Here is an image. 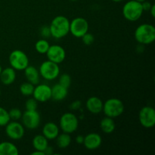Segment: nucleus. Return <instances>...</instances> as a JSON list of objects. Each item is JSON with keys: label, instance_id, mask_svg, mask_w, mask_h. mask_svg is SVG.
<instances>
[{"label": "nucleus", "instance_id": "nucleus-1", "mask_svg": "<svg viewBox=\"0 0 155 155\" xmlns=\"http://www.w3.org/2000/svg\"><path fill=\"white\" fill-rule=\"evenodd\" d=\"M51 36L56 39L65 37L70 33V21L67 17L58 15L54 17L49 25Z\"/></svg>", "mask_w": 155, "mask_h": 155}, {"label": "nucleus", "instance_id": "nucleus-2", "mask_svg": "<svg viewBox=\"0 0 155 155\" xmlns=\"http://www.w3.org/2000/svg\"><path fill=\"white\" fill-rule=\"evenodd\" d=\"M135 39L141 45H150L155 40V27L150 24H140L134 33Z\"/></svg>", "mask_w": 155, "mask_h": 155}, {"label": "nucleus", "instance_id": "nucleus-3", "mask_svg": "<svg viewBox=\"0 0 155 155\" xmlns=\"http://www.w3.org/2000/svg\"><path fill=\"white\" fill-rule=\"evenodd\" d=\"M142 3L136 0H130L123 6L122 14L126 20L131 22L137 21L143 15Z\"/></svg>", "mask_w": 155, "mask_h": 155}, {"label": "nucleus", "instance_id": "nucleus-4", "mask_svg": "<svg viewBox=\"0 0 155 155\" xmlns=\"http://www.w3.org/2000/svg\"><path fill=\"white\" fill-rule=\"evenodd\" d=\"M125 110L124 104L120 99L111 98L103 104L102 111L106 117L116 118L123 114Z\"/></svg>", "mask_w": 155, "mask_h": 155}, {"label": "nucleus", "instance_id": "nucleus-5", "mask_svg": "<svg viewBox=\"0 0 155 155\" xmlns=\"http://www.w3.org/2000/svg\"><path fill=\"white\" fill-rule=\"evenodd\" d=\"M79 127V120L74 113L67 112L61 115L59 120V128L63 133L72 134Z\"/></svg>", "mask_w": 155, "mask_h": 155}, {"label": "nucleus", "instance_id": "nucleus-6", "mask_svg": "<svg viewBox=\"0 0 155 155\" xmlns=\"http://www.w3.org/2000/svg\"><path fill=\"white\" fill-rule=\"evenodd\" d=\"M39 74L45 80L51 81L60 75V68L58 64L49 60L45 61L39 66Z\"/></svg>", "mask_w": 155, "mask_h": 155}, {"label": "nucleus", "instance_id": "nucleus-7", "mask_svg": "<svg viewBox=\"0 0 155 155\" xmlns=\"http://www.w3.org/2000/svg\"><path fill=\"white\" fill-rule=\"evenodd\" d=\"M8 61L11 67L15 71H24L30 62L27 54L20 49L12 51L9 54Z\"/></svg>", "mask_w": 155, "mask_h": 155}, {"label": "nucleus", "instance_id": "nucleus-8", "mask_svg": "<svg viewBox=\"0 0 155 155\" xmlns=\"http://www.w3.org/2000/svg\"><path fill=\"white\" fill-rule=\"evenodd\" d=\"M89 22L81 17H77L70 21V33L76 38H81L89 32Z\"/></svg>", "mask_w": 155, "mask_h": 155}, {"label": "nucleus", "instance_id": "nucleus-9", "mask_svg": "<svg viewBox=\"0 0 155 155\" xmlns=\"http://www.w3.org/2000/svg\"><path fill=\"white\" fill-rule=\"evenodd\" d=\"M22 124L28 130H36L39 127L41 122L40 114L37 110H27L23 113L21 117Z\"/></svg>", "mask_w": 155, "mask_h": 155}, {"label": "nucleus", "instance_id": "nucleus-10", "mask_svg": "<svg viewBox=\"0 0 155 155\" xmlns=\"http://www.w3.org/2000/svg\"><path fill=\"white\" fill-rule=\"evenodd\" d=\"M5 134L12 140H20L25 134V127L17 120L9 121L5 126Z\"/></svg>", "mask_w": 155, "mask_h": 155}, {"label": "nucleus", "instance_id": "nucleus-11", "mask_svg": "<svg viewBox=\"0 0 155 155\" xmlns=\"http://www.w3.org/2000/svg\"><path fill=\"white\" fill-rule=\"evenodd\" d=\"M140 124L146 129L153 128L155 125V110L151 106L142 107L139 114Z\"/></svg>", "mask_w": 155, "mask_h": 155}, {"label": "nucleus", "instance_id": "nucleus-12", "mask_svg": "<svg viewBox=\"0 0 155 155\" xmlns=\"http://www.w3.org/2000/svg\"><path fill=\"white\" fill-rule=\"evenodd\" d=\"M33 96L38 102L44 103L51 99V86L45 83H41L35 86Z\"/></svg>", "mask_w": 155, "mask_h": 155}, {"label": "nucleus", "instance_id": "nucleus-13", "mask_svg": "<svg viewBox=\"0 0 155 155\" xmlns=\"http://www.w3.org/2000/svg\"><path fill=\"white\" fill-rule=\"evenodd\" d=\"M45 54L48 58V60L54 62L58 64L62 63L66 58L65 49L59 45H50Z\"/></svg>", "mask_w": 155, "mask_h": 155}, {"label": "nucleus", "instance_id": "nucleus-14", "mask_svg": "<svg viewBox=\"0 0 155 155\" xmlns=\"http://www.w3.org/2000/svg\"><path fill=\"white\" fill-rule=\"evenodd\" d=\"M101 143H102V139L98 133H90L84 136L83 145L85 148L89 151L98 149L101 146Z\"/></svg>", "mask_w": 155, "mask_h": 155}, {"label": "nucleus", "instance_id": "nucleus-15", "mask_svg": "<svg viewBox=\"0 0 155 155\" xmlns=\"http://www.w3.org/2000/svg\"><path fill=\"white\" fill-rule=\"evenodd\" d=\"M104 102L101 98L96 96H92L87 99L86 102V107L88 111L92 114H98L102 111Z\"/></svg>", "mask_w": 155, "mask_h": 155}, {"label": "nucleus", "instance_id": "nucleus-16", "mask_svg": "<svg viewBox=\"0 0 155 155\" xmlns=\"http://www.w3.org/2000/svg\"><path fill=\"white\" fill-rule=\"evenodd\" d=\"M42 135L48 140H54L60 133V128L54 122H48L42 127Z\"/></svg>", "mask_w": 155, "mask_h": 155}, {"label": "nucleus", "instance_id": "nucleus-17", "mask_svg": "<svg viewBox=\"0 0 155 155\" xmlns=\"http://www.w3.org/2000/svg\"><path fill=\"white\" fill-rule=\"evenodd\" d=\"M16 77V71L12 67H9V68L2 70V72L0 74V81L3 85L9 86L15 83Z\"/></svg>", "mask_w": 155, "mask_h": 155}, {"label": "nucleus", "instance_id": "nucleus-18", "mask_svg": "<svg viewBox=\"0 0 155 155\" xmlns=\"http://www.w3.org/2000/svg\"><path fill=\"white\" fill-rule=\"evenodd\" d=\"M51 89V99L54 101H61L67 98L68 95V89L59 83L54 84Z\"/></svg>", "mask_w": 155, "mask_h": 155}, {"label": "nucleus", "instance_id": "nucleus-19", "mask_svg": "<svg viewBox=\"0 0 155 155\" xmlns=\"http://www.w3.org/2000/svg\"><path fill=\"white\" fill-rule=\"evenodd\" d=\"M24 71L27 82L32 83L34 86L39 84L40 81V74L39 70L36 69L35 67L28 65Z\"/></svg>", "mask_w": 155, "mask_h": 155}, {"label": "nucleus", "instance_id": "nucleus-20", "mask_svg": "<svg viewBox=\"0 0 155 155\" xmlns=\"http://www.w3.org/2000/svg\"><path fill=\"white\" fill-rule=\"evenodd\" d=\"M19 150L14 143L10 142H0V155H18Z\"/></svg>", "mask_w": 155, "mask_h": 155}, {"label": "nucleus", "instance_id": "nucleus-21", "mask_svg": "<svg viewBox=\"0 0 155 155\" xmlns=\"http://www.w3.org/2000/svg\"><path fill=\"white\" fill-rule=\"evenodd\" d=\"M48 139L43 135L39 134L33 137V140H32V145H33V147L34 148L35 150L43 151L44 152V151L48 146Z\"/></svg>", "mask_w": 155, "mask_h": 155}, {"label": "nucleus", "instance_id": "nucleus-22", "mask_svg": "<svg viewBox=\"0 0 155 155\" xmlns=\"http://www.w3.org/2000/svg\"><path fill=\"white\" fill-rule=\"evenodd\" d=\"M100 128L101 131L106 134H110L113 133L116 128V124L114 118L105 116V117L103 118L100 122Z\"/></svg>", "mask_w": 155, "mask_h": 155}, {"label": "nucleus", "instance_id": "nucleus-23", "mask_svg": "<svg viewBox=\"0 0 155 155\" xmlns=\"http://www.w3.org/2000/svg\"><path fill=\"white\" fill-rule=\"evenodd\" d=\"M56 145L61 149H65L71 143V134H68L66 133H59L58 136L55 139Z\"/></svg>", "mask_w": 155, "mask_h": 155}, {"label": "nucleus", "instance_id": "nucleus-24", "mask_svg": "<svg viewBox=\"0 0 155 155\" xmlns=\"http://www.w3.org/2000/svg\"><path fill=\"white\" fill-rule=\"evenodd\" d=\"M50 46V44L48 43V41L45 39H39L35 44V49L39 54H46L48 48Z\"/></svg>", "mask_w": 155, "mask_h": 155}, {"label": "nucleus", "instance_id": "nucleus-25", "mask_svg": "<svg viewBox=\"0 0 155 155\" xmlns=\"http://www.w3.org/2000/svg\"><path fill=\"white\" fill-rule=\"evenodd\" d=\"M34 87L35 86L33 84L29 83V82H26V83H22V84L20 86L19 90L20 92H21L24 96L29 97L33 95Z\"/></svg>", "mask_w": 155, "mask_h": 155}, {"label": "nucleus", "instance_id": "nucleus-26", "mask_svg": "<svg viewBox=\"0 0 155 155\" xmlns=\"http://www.w3.org/2000/svg\"><path fill=\"white\" fill-rule=\"evenodd\" d=\"M10 120L8 111L0 106V127H5Z\"/></svg>", "mask_w": 155, "mask_h": 155}, {"label": "nucleus", "instance_id": "nucleus-27", "mask_svg": "<svg viewBox=\"0 0 155 155\" xmlns=\"http://www.w3.org/2000/svg\"><path fill=\"white\" fill-rule=\"evenodd\" d=\"M58 83L61 86H64L67 89H69L71 85V77L68 74H63L61 76H58Z\"/></svg>", "mask_w": 155, "mask_h": 155}, {"label": "nucleus", "instance_id": "nucleus-28", "mask_svg": "<svg viewBox=\"0 0 155 155\" xmlns=\"http://www.w3.org/2000/svg\"><path fill=\"white\" fill-rule=\"evenodd\" d=\"M8 114H9V117H10L11 120L18 121L19 120L21 119V117H22L23 113L19 108L14 107V108H12L10 110H9Z\"/></svg>", "mask_w": 155, "mask_h": 155}, {"label": "nucleus", "instance_id": "nucleus-29", "mask_svg": "<svg viewBox=\"0 0 155 155\" xmlns=\"http://www.w3.org/2000/svg\"><path fill=\"white\" fill-rule=\"evenodd\" d=\"M38 101L34 98H30L26 101L25 102V108L27 110H37Z\"/></svg>", "mask_w": 155, "mask_h": 155}, {"label": "nucleus", "instance_id": "nucleus-30", "mask_svg": "<svg viewBox=\"0 0 155 155\" xmlns=\"http://www.w3.org/2000/svg\"><path fill=\"white\" fill-rule=\"evenodd\" d=\"M81 39L83 43L86 45H92V44L94 42V41H95V37H94V36L92 34V33H89V32L85 33V34L82 36Z\"/></svg>", "mask_w": 155, "mask_h": 155}, {"label": "nucleus", "instance_id": "nucleus-31", "mask_svg": "<svg viewBox=\"0 0 155 155\" xmlns=\"http://www.w3.org/2000/svg\"><path fill=\"white\" fill-rule=\"evenodd\" d=\"M40 34L43 38H48L51 36L49 26H42L40 28Z\"/></svg>", "mask_w": 155, "mask_h": 155}, {"label": "nucleus", "instance_id": "nucleus-32", "mask_svg": "<svg viewBox=\"0 0 155 155\" xmlns=\"http://www.w3.org/2000/svg\"><path fill=\"white\" fill-rule=\"evenodd\" d=\"M82 102L80 100H76V101H73L71 104H70V109L71 110H78L81 108Z\"/></svg>", "mask_w": 155, "mask_h": 155}, {"label": "nucleus", "instance_id": "nucleus-33", "mask_svg": "<svg viewBox=\"0 0 155 155\" xmlns=\"http://www.w3.org/2000/svg\"><path fill=\"white\" fill-rule=\"evenodd\" d=\"M153 4H151L150 2H148V1H144L143 2H142V8H143V11L144 12H149L150 8H151V6H152Z\"/></svg>", "mask_w": 155, "mask_h": 155}, {"label": "nucleus", "instance_id": "nucleus-34", "mask_svg": "<svg viewBox=\"0 0 155 155\" xmlns=\"http://www.w3.org/2000/svg\"><path fill=\"white\" fill-rule=\"evenodd\" d=\"M83 141H84V136H82V135H78V136L76 137V142L79 145H82L83 144Z\"/></svg>", "mask_w": 155, "mask_h": 155}, {"label": "nucleus", "instance_id": "nucleus-35", "mask_svg": "<svg viewBox=\"0 0 155 155\" xmlns=\"http://www.w3.org/2000/svg\"><path fill=\"white\" fill-rule=\"evenodd\" d=\"M44 154H45V155L53 154H54L53 148H51V147H50L49 145H48V146L46 148V149H45V151H44Z\"/></svg>", "mask_w": 155, "mask_h": 155}, {"label": "nucleus", "instance_id": "nucleus-36", "mask_svg": "<svg viewBox=\"0 0 155 155\" xmlns=\"http://www.w3.org/2000/svg\"><path fill=\"white\" fill-rule=\"evenodd\" d=\"M149 12H150V14H151V15L152 18H155V5H152L151 8H150Z\"/></svg>", "mask_w": 155, "mask_h": 155}, {"label": "nucleus", "instance_id": "nucleus-37", "mask_svg": "<svg viewBox=\"0 0 155 155\" xmlns=\"http://www.w3.org/2000/svg\"><path fill=\"white\" fill-rule=\"evenodd\" d=\"M32 155H45V154H44L43 151H37V150H35L33 152L31 153Z\"/></svg>", "mask_w": 155, "mask_h": 155}, {"label": "nucleus", "instance_id": "nucleus-38", "mask_svg": "<svg viewBox=\"0 0 155 155\" xmlns=\"http://www.w3.org/2000/svg\"><path fill=\"white\" fill-rule=\"evenodd\" d=\"M111 1H113L114 2H123L124 0H111Z\"/></svg>", "mask_w": 155, "mask_h": 155}, {"label": "nucleus", "instance_id": "nucleus-39", "mask_svg": "<svg viewBox=\"0 0 155 155\" xmlns=\"http://www.w3.org/2000/svg\"><path fill=\"white\" fill-rule=\"evenodd\" d=\"M136 1H137V2H143L144 1H145V0H136Z\"/></svg>", "mask_w": 155, "mask_h": 155}, {"label": "nucleus", "instance_id": "nucleus-40", "mask_svg": "<svg viewBox=\"0 0 155 155\" xmlns=\"http://www.w3.org/2000/svg\"><path fill=\"white\" fill-rule=\"evenodd\" d=\"M2 68L1 64H0V74H1V72H2Z\"/></svg>", "mask_w": 155, "mask_h": 155}, {"label": "nucleus", "instance_id": "nucleus-41", "mask_svg": "<svg viewBox=\"0 0 155 155\" xmlns=\"http://www.w3.org/2000/svg\"><path fill=\"white\" fill-rule=\"evenodd\" d=\"M70 1H72V2H76V1H78V0H70Z\"/></svg>", "mask_w": 155, "mask_h": 155}, {"label": "nucleus", "instance_id": "nucleus-42", "mask_svg": "<svg viewBox=\"0 0 155 155\" xmlns=\"http://www.w3.org/2000/svg\"><path fill=\"white\" fill-rule=\"evenodd\" d=\"M0 95H1V89H0Z\"/></svg>", "mask_w": 155, "mask_h": 155}]
</instances>
